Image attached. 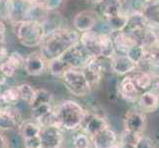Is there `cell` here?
I'll list each match as a JSON object with an SVG mask.
<instances>
[{
    "label": "cell",
    "mask_w": 159,
    "mask_h": 148,
    "mask_svg": "<svg viewBox=\"0 0 159 148\" xmlns=\"http://www.w3.org/2000/svg\"><path fill=\"white\" fill-rule=\"evenodd\" d=\"M80 42L78 31L69 29H57L46 36L43 41V54L50 60L63 54Z\"/></svg>",
    "instance_id": "obj_1"
},
{
    "label": "cell",
    "mask_w": 159,
    "mask_h": 148,
    "mask_svg": "<svg viewBox=\"0 0 159 148\" xmlns=\"http://www.w3.org/2000/svg\"><path fill=\"white\" fill-rule=\"evenodd\" d=\"M80 43L92 57L110 59L116 53L113 38L107 34H97L92 30L81 33Z\"/></svg>",
    "instance_id": "obj_2"
},
{
    "label": "cell",
    "mask_w": 159,
    "mask_h": 148,
    "mask_svg": "<svg viewBox=\"0 0 159 148\" xmlns=\"http://www.w3.org/2000/svg\"><path fill=\"white\" fill-rule=\"evenodd\" d=\"M87 111L72 100H64L56 109L57 125L62 129L74 130L81 127Z\"/></svg>",
    "instance_id": "obj_3"
},
{
    "label": "cell",
    "mask_w": 159,
    "mask_h": 148,
    "mask_svg": "<svg viewBox=\"0 0 159 148\" xmlns=\"http://www.w3.org/2000/svg\"><path fill=\"white\" fill-rule=\"evenodd\" d=\"M16 36L19 42L27 47H36L43 43L47 36L46 29L40 21L25 19L16 25Z\"/></svg>",
    "instance_id": "obj_4"
},
{
    "label": "cell",
    "mask_w": 159,
    "mask_h": 148,
    "mask_svg": "<svg viewBox=\"0 0 159 148\" xmlns=\"http://www.w3.org/2000/svg\"><path fill=\"white\" fill-rule=\"evenodd\" d=\"M66 89L76 97H85L91 92L92 86L81 69H69L62 76Z\"/></svg>",
    "instance_id": "obj_5"
},
{
    "label": "cell",
    "mask_w": 159,
    "mask_h": 148,
    "mask_svg": "<svg viewBox=\"0 0 159 148\" xmlns=\"http://www.w3.org/2000/svg\"><path fill=\"white\" fill-rule=\"evenodd\" d=\"M58 58L61 60L67 70L69 69H82L88 63L92 56L87 52L80 42L67 49Z\"/></svg>",
    "instance_id": "obj_6"
},
{
    "label": "cell",
    "mask_w": 159,
    "mask_h": 148,
    "mask_svg": "<svg viewBox=\"0 0 159 148\" xmlns=\"http://www.w3.org/2000/svg\"><path fill=\"white\" fill-rule=\"evenodd\" d=\"M30 76H41L48 70V59L42 52H33L25 57L23 66Z\"/></svg>",
    "instance_id": "obj_7"
},
{
    "label": "cell",
    "mask_w": 159,
    "mask_h": 148,
    "mask_svg": "<svg viewBox=\"0 0 159 148\" xmlns=\"http://www.w3.org/2000/svg\"><path fill=\"white\" fill-rule=\"evenodd\" d=\"M40 138L42 147L43 148H60L64 139L62 128H57L56 125L42 127Z\"/></svg>",
    "instance_id": "obj_8"
},
{
    "label": "cell",
    "mask_w": 159,
    "mask_h": 148,
    "mask_svg": "<svg viewBox=\"0 0 159 148\" xmlns=\"http://www.w3.org/2000/svg\"><path fill=\"white\" fill-rule=\"evenodd\" d=\"M147 119L145 114L138 110H129L124 119V129L142 134L146 128Z\"/></svg>",
    "instance_id": "obj_9"
},
{
    "label": "cell",
    "mask_w": 159,
    "mask_h": 148,
    "mask_svg": "<svg viewBox=\"0 0 159 148\" xmlns=\"http://www.w3.org/2000/svg\"><path fill=\"white\" fill-rule=\"evenodd\" d=\"M80 128H82L84 133L89 135L92 138L93 136L99 133L100 131L109 128V123L104 117L87 112L86 117Z\"/></svg>",
    "instance_id": "obj_10"
},
{
    "label": "cell",
    "mask_w": 159,
    "mask_h": 148,
    "mask_svg": "<svg viewBox=\"0 0 159 148\" xmlns=\"http://www.w3.org/2000/svg\"><path fill=\"white\" fill-rule=\"evenodd\" d=\"M0 108V130H12L20 127L21 114L14 105Z\"/></svg>",
    "instance_id": "obj_11"
},
{
    "label": "cell",
    "mask_w": 159,
    "mask_h": 148,
    "mask_svg": "<svg viewBox=\"0 0 159 148\" xmlns=\"http://www.w3.org/2000/svg\"><path fill=\"white\" fill-rule=\"evenodd\" d=\"M110 64L114 72L120 75L130 74L139 67V65L134 60H131L127 54L115 53V56L110 58Z\"/></svg>",
    "instance_id": "obj_12"
},
{
    "label": "cell",
    "mask_w": 159,
    "mask_h": 148,
    "mask_svg": "<svg viewBox=\"0 0 159 148\" xmlns=\"http://www.w3.org/2000/svg\"><path fill=\"white\" fill-rule=\"evenodd\" d=\"M101 59V57H92L88 63L81 69L92 87L97 85L102 79L105 67H104Z\"/></svg>",
    "instance_id": "obj_13"
},
{
    "label": "cell",
    "mask_w": 159,
    "mask_h": 148,
    "mask_svg": "<svg viewBox=\"0 0 159 148\" xmlns=\"http://www.w3.org/2000/svg\"><path fill=\"white\" fill-rule=\"evenodd\" d=\"M25 57L18 52H11L4 62L0 65V74L3 77L11 78L15 75L16 71L24 66Z\"/></svg>",
    "instance_id": "obj_14"
},
{
    "label": "cell",
    "mask_w": 159,
    "mask_h": 148,
    "mask_svg": "<svg viewBox=\"0 0 159 148\" xmlns=\"http://www.w3.org/2000/svg\"><path fill=\"white\" fill-rule=\"evenodd\" d=\"M119 93L125 100L129 102H135L139 100V97L141 94V92L136 87L134 81L131 77L130 74H128L127 76L120 80L119 83Z\"/></svg>",
    "instance_id": "obj_15"
},
{
    "label": "cell",
    "mask_w": 159,
    "mask_h": 148,
    "mask_svg": "<svg viewBox=\"0 0 159 148\" xmlns=\"http://www.w3.org/2000/svg\"><path fill=\"white\" fill-rule=\"evenodd\" d=\"M91 139L94 148H112L119 143V136L117 132L110 128L100 131Z\"/></svg>",
    "instance_id": "obj_16"
},
{
    "label": "cell",
    "mask_w": 159,
    "mask_h": 148,
    "mask_svg": "<svg viewBox=\"0 0 159 148\" xmlns=\"http://www.w3.org/2000/svg\"><path fill=\"white\" fill-rule=\"evenodd\" d=\"M96 16L90 10H84L76 14L73 19V26L80 33L91 31L96 25Z\"/></svg>",
    "instance_id": "obj_17"
},
{
    "label": "cell",
    "mask_w": 159,
    "mask_h": 148,
    "mask_svg": "<svg viewBox=\"0 0 159 148\" xmlns=\"http://www.w3.org/2000/svg\"><path fill=\"white\" fill-rule=\"evenodd\" d=\"M138 101L143 113H153L159 108V95L151 90L142 92Z\"/></svg>",
    "instance_id": "obj_18"
},
{
    "label": "cell",
    "mask_w": 159,
    "mask_h": 148,
    "mask_svg": "<svg viewBox=\"0 0 159 148\" xmlns=\"http://www.w3.org/2000/svg\"><path fill=\"white\" fill-rule=\"evenodd\" d=\"M141 15L147 26L151 28L152 27L159 28V2L154 0L147 2L142 7Z\"/></svg>",
    "instance_id": "obj_19"
},
{
    "label": "cell",
    "mask_w": 159,
    "mask_h": 148,
    "mask_svg": "<svg viewBox=\"0 0 159 148\" xmlns=\"http://www.w3.org/2000/svg\"><path fill=\"white\" fill-rule=\"evenodd\" d=\"M116 35L113 37V41L115 43L116 51H120L124 53H125L129 48H130L134 45H135L136 42L133 38L129 33H127L125 31L122 32H115Z\"/></svg>",
    "instance_id": "obj_20"
},
{
    "label": "cell",
    "mask_w": 159,
    "mask_h": 148,
    "mask_svg": "<svg viewBox=\"0 0 159 148\" xmlns=\"http://www.w3.org/2000/svg\"><path fill=\"white\" fill-rule=\"evenodd\" d=\"M107 25L113 32H122L125 31L129 23V16L122 14V12L114 13L111 15L105 16Z\"/></svg>",
    "instance_id": "obj_21"
},
{
    "label": "cell",
    "mask_w": 159,
    "mask_h": 148,
    "mask_svg": "<svg viewBox=\"0 0 159 148\" xmlns=\"http://www.w3.org/2000/svg\"><path fill=\"white\" fill-rule=\"evenodd\" d=\"M53 111L54 108L52 107V103H43L30 107L31 118L38 123L48 116H50Z\"/></svg>",
    "instance_id": "obj_22"
},
{
    "label": "cell",
    "mask_w": 159,
    "mask_h": 148,
    "mask_svg": "<svg viewBox=\"0 0 159 148\" xmlns=\"http://www.w3.org/2000/svg\"><path fill=\"white\" fill-rule=\"evenodd\" d=\"M136 87L142 93L144 91L150 90L152 83V73L146 72V71H134L130 73Z\"/></svg>",
    "instance_id": "obj_23"
},
{
    "label": "cell",
    "mask_w": 159,
    "mask_h": 148,
    "mask_svg": "<svg viewBox=\"0 0 159 148\" xmlns=\"http://www.w3.org/2000/svg\"><path fill=\"white\" fill-rule=\"evenodd\" d=\"M42 127L35 120H28V122H23L19 127V131L21 137L24 139H28L39 136L41 133Z\"/></svg>",
    "instance_id": "obj_24"
},
{
    "label": "cell",
    "mask_w": 159,
    "mask_h": 148,
    "mask_svg": "<svg viewBox=\"0 0 159 148\" xmlns=\"http://www.w3.org/2000/svg\"><path fill=\"white\" fill-rule=\"evenodd\" d=\"M143 62L150 65L159 66V43H155V45H152L150 47H144Z\"/></svg>",
    "instance_id": "obj_25"
},
{
    "label": "cell",
    "mask_w": 159,
    "mask_h": 148,
    "mask_svg": "<svg viewBox=\"0 0 159 148\" xmlns=\"http://www.w3.org/2000/svg\"><path fill=\"white\" fill-rule=\"evenodd\" d=\"M53 96L52 94L46 89H37L34 99L32 100L30 107L39 105V104H43V103H52Z\"/></svg>",
    "instance_id": "obj_26"
},
{
    "label": "cell",
    "mask_w": 159,
    "mask_h": 148,
    "mask_svg": "<svg viewBox=\"0 0 159 148\" xmlns=\"http://www.w3.org/2000/svg\"><path fill=\"white\" fill-rule=\"evenodd\" d=\"M125 54L131 59L139 65L143 62V58H144V47L139 45V43H135L130 48H129V51L125 52Z\"/></svg>",
    "instance_id": "obj_27"
},
{
    "label": "cell",
    "mask_w": 159,
    "mask_h": 148,
    "mask_svg": "<svg viewBox=\"0 0 159 148\" xmlns=\"http://www.w3.org/2000/svg\"><path fill=\"white\" fill-rule=\"evenodd\" d=\"M18 87H19L21 101H23V102L28 104V105H30L32 100L34 99L36 90L33 88V87L30 84H27V83L18 85Z\"/></svg>",
    "instance_id": "obj_28"
},
{
    "label": "cell",
    "mask_w": 159,
    "mask_h": 148,
    "mask_svg": "<svg viewBox=\"0 0 159 148\" xmlns=\"http://www.w3.org/2000/svg\"><path fill=\"white\" fill-rule=\"evenodd\" d=\"M142 134L139 133H135L133 131H129L127 129H124L122 134L120 135L119 142L120 143H124V144H130V145H134L138 143L139 139L140 138V136Z\"/></svg>",
    "instance_id": "obj_29"
},
{
    "label": "cell",
    "mask_w": 159,
    "mask_h": 148,
    "mask_svg": "<svg viewBox=\"0 0 159 148\" xmlns=\"http://www.w3.org/2000/svg\"><path fill=\"white\" fill-rule=\"evenodd\" d=\"M91 144H92L91 137L84 132L76 134L73 138L74 148H90Z\"/></svg>",
    "instance_id": "obj_30"
},
{
    "label": "cell",
    "mask_w": 159,
    "mask_h": 148,
    "mask_svg": "<svg viewBox=\"0 0 159 148\" xmlns=\"http://www.w3.org/2000/svg\"><path fill=\"white\" fill-rule=\"evenodd\" d=\"M135 148H155L154 141L148 136H144L142 134L139 139L138 143L135 144Z\"/></svg>",
    "instance_id": "obj_31"
},
{
    "label": "cell",
    "mask_w": 159,
    "mask_h": 148,
    "mask_svg": "<svg viewBox=\"0 0 159 148\" xmlns=\"http://www.w3.org/2000/svg\"><path fill=\"white\" fill-rule=\"evenodd\" d=\"M23 143H24L25 148H40V147H42L40 135L35 136V137H32V138L24 139Z\"/></svg>",
    "instance_id": "obj_32"
},
{
    "label": "cell",
    "mask_w": 159,
    "mask_h": 148,
    "mask_svg": "<svg viewBox=\"0 0 159 148\" xmlns=\"http://www.w3.org/2000/svg\"><path fill=\"white\" fill-rule=\"evenodd\" d=\"M61 3L62 0H43V6L48 11L57 10Z\"/></svg>",
    "instance_id": "obj_33"
},
{
    "label": "cell",
    "mask_w": 159,
    "mask_h": 148,
    "mask_svg": "<svg viewBox=\"0 0 159 148\" xmlns=\"http://www.w3.org/2000/svg\"><path fill=\"white\" fill-rule=\"evenodd\" d=\"M150 90L159 95V75L158 74H152V83Z\"/></svg>",
    "instance_id": "obj_34"
},
{
    "label": "cell",
    "mask_w": 159,
    "mask_h": 148,
    "mask_svg": "<svg viewBox=\"0 0 159 148\" xmlns=\"http://www.w3.org/2000/svg\"><path fill=\"white\" fill-rule=\"evenodd\" d=\"M0 148H9V141L2 132H0Z\"/></svg>",
    "instance_id": "obj_35"
},
{
    "label": "cell",
    "mask_w": 159,
    "mask_h": 148,
    "mask_svg": "<svg viewBox=\"0 0 159 148\" xmlns=\"http://www.w3.org/2000/svg\"><path fill=\"white\" fill-rule=\"evenodd\" d=\"M119 144L120 148H135L134 145H130V144H124V143H120V142H119Z\"/></svg>",
    "instance_id": "obj_36"
},
{
    "label": "cell",
    "mask_w": 159,
    "mask_h": 148,
    "mask_svg": "<svg viewBox=\"0 0 159 148\" xmlns=\"http://www.w3.org/2000/svg\"><path fill=\"white\" fill-rule=\"evenodd\" d=\"M89 3H91V4H100V3H102L104 0H87Z\"/></svg>",
    "instance_id": "obj_37"
},
{
    "label": "cell",
    "mask_w": 159,
    "mask_h": 148,
    "mask_svg": "<svg viewBox=\"0 0 159 148\" xmlns=\"http://www.w3.org/2000/svg\"><path fill=\"white\" fill-rule=\"evenodd\" d=\"M112 148H120V144L118 143V144H116V145H115V146H113Z\"/></svg>",
    "instance_id": "obj_38"
},
{
    "label": "cell",
    "mask_w": 159,
    "mask_h": 148,
    "mask_svg": "<svg viewBox=\"0 0 159 148\" xmlns=\"http://www.w3.org/2000/svg\"><path fill=\"white\" fill-rule=\"evenodd\" d=\"M2 83H3V81L0 79V88H1V86H2Z\"/></svg>",
    "instance_id": "obj_39"
},
{
    "label": "cell",
    "mask_w": 159,
    "mask_h": 148,
    "mask_svg": "<svg viewBox=\"0 0 159 148\" xmlns=\"http://www.w3.org/2000/svg\"><path fill=\"white\" fill-rule=\"evenodd\" d=\"M144 1H146V2H150V1H153V0H144Z\"/></svg>",
    "instance_id": "obj_40"
},
{
    "label": "cell",
    "mask_w": 159,
    "mask_h": 148,
    "mask_svg": "<svg viewBox=\"0 0 159 148\" xmlns=\"http://www.w3.org/2000/svg\"><path fill=\"white\" fill-rule=\"evenodd\" d=\"M40 148H43V147H40Z\"/></svg>",
    "instance_id": "obj_41"
},
{
    "label": "cell",
    "mask_w": 159,
    "mask_h": 148,
    "mask_svg": "<svg viewBox=\"0 0 159 148\" xmlns=\"http://www.w3.org/2000/svg\"><path fill=\"white\" fill-rule=\"evenodd\" d=\"M0 110H1V108H0Z\"/></svg>",
    "instance_id": "obj_42"
}]
</instances>
